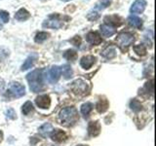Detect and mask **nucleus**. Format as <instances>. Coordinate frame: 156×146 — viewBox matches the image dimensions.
Here are the masks:
<instances>
[{
    "instance_id": "f257e3e1",
    "label": "nucleus",
    "mask_w": 156,
    "mask_h": 146,
    "mask_svg": "<svg viewBox=\"0 0 156 146\" xmlns=\"http://www.w3.org/2000/svg\"><path fill=\"white\" fill-rule=\"evenodd\" d=\"M42 78H43V75H42L41 69H35L27 74V79L28 81L29 88H30V90L32 92H39L43 91L44 84H43Z\"/></svg>"
},
{
    "instance_id": "f03ea898",
    "label": "nucleus",
    "mask_w": 156,
    "mask_h": 146,
    "mask_svg": "<svg viewBox=\"0 0 156 146\" xmlns=\"http://www.w3.org/2000/svg\"><path fill=\"white\" fill-rule=\"evenodd\" d=\"M58 117H60L61 124L66 127L74 125L78 121V119H79L77 110L74 107H66V108H63L60 112Z\"/></svg>"
},
{
    "instance_id": "7ed1b4c3",
    "label": "nucleus",
    "mask_w": 156,
    "mask_h": 146,
    "mask_svg": "<svg viewBox=\"0 0 156 146\" xmlns=\"http://www.w3.org/2000/svg\"><path fill=\"white\" fill-rule=\"evenodd\" d=\"M116 40L121 48H127L133 44V42L135 41V37L130 32H122L118 35Z\"/></svg>"
},
{
    "instance_id": "20e7f679",
    "label": "nucleus",
    "mask_w": 156,
    "mask_h": 146,
    "mask_svg": "<svg viewBox=\"0 0 156 146\" xmlns=\"http://www.w3.org/2000/svg\"><path fill=\"white\" fill-rule=\"evenodd\" d=\"M71 89H72V91H73L74 94L79 95V96H83V95L87 94L89 88H88V85H87L86 82L79 79V80H75L74 82L72 83Z\"/></svg>"
},
{
    "instance_id": "39448f33",
    "label": "nucleus",
    "mask_w": 156,
    "mask_h": 146,
    "mask_svg": "<svg viewBox=\"0 0 156 146\" xmlns=\"http://www.w3.org/2000/svg\"><path fill=\"white\" fill-rule=\"evenodd\" d=\"M61 75H62L61 67L54 65L48 70L46 79L48 80V82H50L51 84H54V83H57L58 81V79L61 78Z\"/></svg>"
},
{
    "instance_id": "423d86ee",
    "label": "nucleus",
    "mask_w": 156,
    "mask_h": 146,
    "mask_svg": "<svg viewBox=\"0 0 156 146\" xmlns=\"http://www.w3.org/2000/svg\"><path fill=\"white\" fill-rule=\"evenodd\" d=\"M8 92H9V94H11L15 97H21L26 94V88L18 82H16V83L14 82L10 85Z\"/></svg>"
},
{
    "instance_id": "0eeeda50",
    "label": "nucleus",
    "mask_w": 156,
    "mask_h": 146,
    "mask_svg": "<svg viewBox=\"0 0 156 146\" xmlns=\"http://www.w3.org/2000/svg\"><path fill=\"white\" fill-rule=\"evenodd\" d=\"M43 26L48 27V28L58 29V28H61L62 26V23L58 19V15H56V16L55 15H53V16H50L48 19H46V21L43 23Z\"/></svg>"
},
{
    "instance_id": "6e6552de",
    "label": "nucleus",
    "mask_w": 156,
    "mask_h": 146,
    "mask_svg": "<svg viewBox=\"0 0 156 146\" xmlns=\"http://www.w3.org/2000/svg\"><path fill=\"white\" fill-rule=\"evenodd\" d=\"M105 23L106 26H109L111 27L120 26L123 23V19L117 15H110V16H106L105 18Z\"/></svg>"
},
{
    "instance_id": "1a4fd4ad",
    "label": "nucleus",
    "mask_w": 156,
    "mask_h": 146,
    "mask_svg": "<svg viewBox=\"0 0 156 146\" xmlns=\"http://www.w3.org/2000/svg\"><path fill=\"white\" fill-rule=\"evenodd\" d=\"M146 7V1L145 0H136V1L132 4L130 8V12L132 14H141Z\"/></svg>"
},
{
    "instance_id": "9d476101",
    "label": "nucleus",
    "mask_w": 156,
    "mask_h": 146,
    "mask_svg": "<svg viewBox=\"0 0 156 146\" xmlns=\"http://www.w3.org/2000/svg\"><path fill=\"white\" fill-rule=\"evenodd\" d=\"M35 103L38 107H40V108L46 109V108H49L51 105V99H50V96L47 95L39 96L36 97Z\"/></svg>"
},
{
    "instance_id": "9b49d317",
    "label": "nucleus",
    "mask_w": 156,
    "mask_h": 146,
    "mask_svg": "<svg viewBox=\"0 0 156 146\" xmlns=\"http://www.w3.org/2000/svg\"><path fill=\"white\" fill-rule=\"evenodd\" d=\"M96 62V57L94 56H86L83 57L80 61V65L84 69H90Z\"/></svg>"
},
{
    "instance_id": "f8f14e48",
    "label": "nucleus",
    "mask_w": 156,
    "mask_h": 146,
    "mask_svg": "<svg viewBox=\"0 0 156 146\" xmlns=\"http://www.w3.org/2000/svg\"><path fill=\"white\" fill-rule=\"evenodd\" d=\"M101 133V125L99 122H90L88 125V134L91 136H97Z\"/></svg>"
},
{
    "instance_id": "ddd939ff",
    "label": "nucleus",
    "mask_w": 156,
    "mask_h": 146,
    "mask_svg": "<svg viewBox=\"0 0 156 146\" xmlns=\"http://www.w3.org/2000/svg\"><path fill=\"white\" fill-rule=\"evenodd\" d=\"M86 39L90 44H92V45H99V44L101 43V37L100 36V34L96 31H91L88 33Z\"/></svg>"
},
{
    "instance_id": "4468645a",
    "label": "nucleus",
    "mask_w": 156,
    "mask_h": 146,
    "mask_svg": "<svg viewBox=\"0 0 156 146\" xmlns=\"http://www.w3.org/2000/svg\"><path fill=\"white\" fill-rule=\"evenodd\" d=\"M51 138L56 142H62L66 139V134L62 130H55L51 133Z\"/></svg>"
},
{
    "instance_id": "2eb2a0df",
    "label": "nucleus",
    "mask_w": 156,
    "mask_h": 146,
    "mask_svg": "<svg viewBox=\"0 0 156 146\" xmlns=\"http://www.w3.org/2000/svg\"><path fill=\"white\" fill-rule=\"evenodd\" d=\"M29 17H30V14H29V12L24 8L20 9L19 11L15 14V19H16L17 21H19V22L27 21V19H29Z\"/></svg>"
},
{
    "instance_id": "dca6fc26",
    "label": "nucleus",
    "mask_w": 156,
    "mask_h": 146,
    "mask_svg": "<svg viewBox=\"0 0 156 146\" xmlns=\"http://www.w3.org/2000/svg\"><path fill=\"white\" fill-rule=\"evenodd\" d=\"M37 58V55L36 54H32V55L29 56L26 61H24L23 64L22 65V70L24 71V70H27L29 68H31L34 64V62H35Z\"/></svg>"
},
{
    "instance_id": "f3484780",
    "label": "nucleus",
    "mask_w": 156,
    "mask_h": 146,
    "mask_svg": "<svg viewBox=\"0 0 156 146\" xmlns=\"http://www.w3.org/2000/svg\"><path fill=\"white\" fill-rule=\"evenodd\" d=\"M108 101L105 99H101L99 101H98V103L96 105V108L98 110V112H100V113H105V112L108 109Z\"/></svg>"
},
{
    "instance_id": "a211bd4d",
    "label": "nucleus",
    "mask_w": 156,
    "mask_h": 146,
    "mask_svg": "<svg viewBox=\"0 0 156 146\" xmlns=\"http://www.w3.org/2000/svg\"><path fill=\"white\" fill-rule=\"evenodd\" d=\"M128 22L132 26H134L136 28H140L143 26V21H141V19L135 16V15H131L128 18Z\"/></svg>"
},
{
    "instance_id": "6ab92c4d",
    "label": "nucleus",
    "mask_w": 156,
    "mask_h": 146,
    "mask_svg": "<svg viewBox=\"0 0 156 146\" xmlns=\"http://www.w3.org/2000/svg\"><path fill=\"white\" fill-rule=\"evenodd\" d=\"M100 29H101V34L105 37H110V36H112L115 33L114 27H111L109 26H106V24H102V26H101Z\"/></svg>"
},
{
    "instance_id": "aec40b11",
    "label": "nucleus",
    "mask_w": 156,
    "mask_h": 146,
    "mask_svg": "<svg viewBox=\"0 0 156 146\" xmlns=\"http://www.w3.org/2000/svg\"><path fill=\"white\" fill-rule=\"evenodd\" d=\"M101 55L105 58H109V60H110V58H113L116 56V49L114 47H112V46H109V47L105 48V50L102 51Z\"/></svg>"
},
{
    "instance_id": "412c9836",
    "label": "nucleus",
    "mask_w": 156,
    "mask_h": 146,
    "mask_svg": "<svg viewBox=\"0 0 156 146\" xmlns=\"http://www.w3.org/2000/svg\"><path fill=\"white\" fill-rule=\"evenodd\" d=\"M61 71L66 79H69V78H71L73 75V71L71 69L70 65H68V64H63L61 67Z\"/></svg>"
},
{
    "instance_id": "4be33fe9",
    "label": "nucleus",
    "mask_w": 156,
    "mask_h": 146,
    "mask_svg": "<svg viewBox=\"0 0 156 146\" xmlns=\"http://www.w3.org/2000/svg\"><path fill=\"white\" fill-rule=\"evenodd\" d=\"M52 130H53L52 125L47 123V124H44L43 126L40 127V129H39V133H40L43 136H47Z\"/></svg>"
},
{
    "instance_id": "5701e85b",
    "label": "nucleus",
    "mask_w": 156,
    "mask_h": 146,
    "mask_svg": "<svg viewBox=\"0 0 156 146\" xmlns=\"http://www.w3.org/2000/svg\"><path fill=\"white\" fill-rule=\"evenodd\" d=\"M93 106H94V105H93L91 102H86V103L82 104V106H81V113L84 115L85 117L88 116V115L90 114V112L92 111Z\"/></svg>"
},
{
    "instance_id": "b1692460",
    "label": "nucleus",
    "mask_w": 156,
    "mask_h": 146,
    "mask_svg": "<svg viewBox=\"0 0 156 146\" xmlns=\"http://www.w3.org/2000/svg\"><path fill=\"white\" fill-rule=\"evenodd\" d=\"M32 110H33V105L30 101H27L22 107V112L23 113V115H28Z\"/></svg>"
},
{
    "instance_id": "393cba45",
    "label": "nucleus",
    "mask_w": 156,
    "mask_h": 146,
    "mask_svg": "<svg viewBox=\"0 0 156 146\" xmlns=\"http://www.w3.org/2000/svg\"><path fill=\"white\" fill-rule=\"evenodd\" d=\"M134 51L136 55H139L140 57H144L146 55V48L140 44V45H136V46H134Z\"/></svg>"
},
{
    "instance_id": "a878e982",
    "label": "nucleus",
    "mask_w": 156,
    "mask_h": 146,
    "mask_svg": "<svg viewBox=\"0 0 156 146\" xmlns=\"http://www.w3.org/2000/svg\"><path fill=\"white\" fill-rule=\"evenodd\" d=\"M48 37H49V33H47V32H39V33L36 34L34 40H35L36 43H42L45 40H47Z\"/></svg>"
},
{
    "instance_id": "bb28decb",
    "label": "nucleus",
    "mask_w": 156,
    "mask_h": 146,
    "mask_svg": "<svg viewBox=\"0 0 156 146\" xmlns=\"http://www.w3.org/2000/svg\"><path fill=\"white\" fill-rule=\"evenodd\" d=\"M63 57L66 58L67 61H74L77 57V53L74 50H67L63 54Z\"/></svg>"
},
{
    "instance_id": "cd10ccee",
    "label": "nucleus",
    "mask_w": 156,
    "mask_h": 146,
    "mask_svg": "<svg viewBox=\"0 0 156 146\" xmlns=\"http://www.w3.org/2000/svg\"><path fill=\"white\" fill-rule=\"evenodd\" d=\"M130 107H131V109L133 110V111H135V112H139V111L141 110V104H140V102L138 99L131 100Z\"/></svg>"
},
{
    "instance_id": "c85d7f7f",
    "label": "nucleus",
    "mask_w": 156,
    "mask_h": 146,
    "mask_svg": "<svg viewBox=\"0 0 156 146\" xmlns=\"http://www.w3.org/2000/svg\"><path fill=\"white\" fill-rule=\"evenodd\" d=\"M0 19L6 23L9 22V13L7 11H4V10H0Z\"/></svg>"
},
{
    "instance_id": "c756f323",
    "label": "nucleus",
    "mask_w": 156,
    "mask_h": 146,
    "mask_svg": "<svg viewBox=\"0 0 156 146\" xmlns=\"http://www.w3.org/2000/svg\"><path fill=\"white\" fill-rule=\"evenodd\" d=\"M69 41H70L74 46L79 47V46H80V44H81V37H80V36H75V37H73L72 39H70Z\"/></svg>"
},
{
    "instance_id": "7c9ffc66",
    "label": "nucleus",
    "mask_w": 156,
    "mask_h": 146,
    "mask_svg": "<svg viewBox=\"0 0 156 146\" xmlns=\"http://www.w3.org/2000/svg\"><path fill=\"white\" fill-rule=\"evenodd\" d=\"M100 15L98 14L97 12H90L89 14H88V19H90V21H95V19H97L98 18H99Z\"/></svg>"
},
{
    "instance_id": "2f4dec72",
    "label": "nucleus",
    "mask_w": 156,
    "mask_h": 146,
    "mask_svg": "<svg viewBox=\"0 0 156 146\" xmlns=\"http://www.w3.org/2000/svg\"><path fill=\"white\" fill-rule=\"evenodd\" d=\"M6 113H7V116L9 117V118H11V119L16 118V113H15V111L13 109H8Z\"/></svg>"
},
{
    "instance_id": "473e14b6",
    "label": "nucleus",
    "mask_w": 156,
    "mask_h": 146,
    "mask_svg": "<svg viewBox=\"0 0 156 146\" xmlns=\"http://www.w3.org/2000/svg\"><path fill=\"white\" fill-rule=\"evenodd\" d=\"M109 3H110V2H105V3H102V4L99 5V6H97V8H98V9H100V10H102V9H105V8H106L107 6H108Z\"/></svg>"
},
{
    "instance_id": "72a5a7b5",
    "label": "nucleus",
    "mask_w": 156,
    "mask_h": 146,
    "mask_svg": "<svg viewBox=\"0 0 156 146\" xmlns=\"http://www.w3.org/2000/svg\"><path fill=\"white\" fill-rule=\"evenodd\" d=\"M1 137H2V131L0 130V139H1Z\"/></svg>"
},
{
    "instance_id": "f704fd0d",
    "label": "nucleus",
    "mask_w": 156,
    "mask_h": 146,
    "mask_svg": "<svg viewBox=\"0 0 156 146\" xmlns=\"http://www.w3.org/2000/svg\"><path fill=\"white\" fill-rule=\"evenodd\" d=\"M62 1H65V2H66V1H69V0H62Z\"/></svg>"
},
{
    "instance_id": "c9c22d12",
    "label": "nucleus",
    "mask_w": 156,
    "mask_h": 146,
    "mask_svg": "<svg viewBox=\"0 0 156 146\" xmlns=\"http://www.w3.org/2000/svg\"><path fill=\"white\" fill-rule=\"evenodd\" d=\"M77 146H88V145H77Z\"/></svg>"
}]
</instances>
